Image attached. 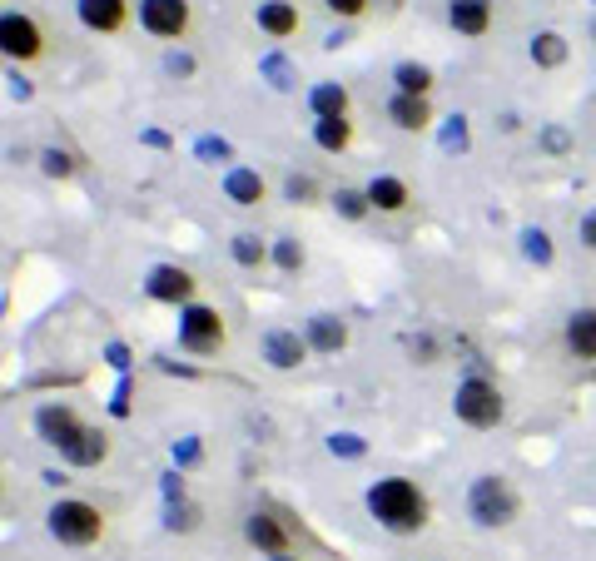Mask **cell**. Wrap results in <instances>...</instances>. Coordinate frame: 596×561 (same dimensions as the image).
Instances as JSON below:
<instances>
[{
	"instance_id": "cell-18",
	"label": "cell",
	"mask_w": 596,
	"mask_h": 561,
	"mask_svg": "<svg viewBox=\"0 0 596 561\" xmlns=\"http://www.w3.org/2000/svg\"><path fill=\"white\" fill-rule=\"evenodd\" d=\"M368 199H373V209L398 214V209L408 204V184H403V179H393V174H383V179H373V184H368Z\"/></svg>"
},
{
	"instance_id": "cell-14",
	"label": "cell",
	"mask_w": 596,
	"mask_h": 561,
	"mask_svg": "<svg viewBox=\"0 0 596 561\" xmlns=\"http://www.w3.org/2000/svg\"><path fill=\"white\" fill-rule=\"evenodd\" d=\"M452 25L462 30V35H482L487 25H492V0H452Z\"/></svg>"
},
{
	"instance_id": "cell-38",
	"label": "cell",
	"mask_w": 596,
	"mask_h": 561,
	"mask_svg": "<svg viewBox=\"0 0 596 561\" xmlns=\"http://www.w3.org/2000/svg\"><path fill=\"white\" fill-rule=\"evenodd\" d=\"M105 358H110L115 368H130V353H125V343H110V348H105Z\"/></svg>"
},
{
	"instance_id": "cell-17",
	"label": "cell",
	"mask_w": 596,
	"mask_h": 561,
	"mask_svg": "<svg viewBox=\"0 0 596 561\" xmlns=\"http://www.w3.org/2000/svg\"><path fill=\"white\" fill-rule=\"evenodd\" d=\"M259 25H264L274 40H284V35L298 30V10L289 0H269V5H259Z\"/></svg>"
},
{
	"instance_id": "cell-30",
	"label": "cell",
	"mask_w": 596,
	"mask_h": 561,
	"mask_svg": "<svg viewBox=\"0 0 596 561\" xmlns=\"http://www.w3.org/2000/svg\"><path fill=\"white\" fill-rule=\"evenodd\" d=\"M443 149H457V154L467 149V120H462V115H452L443 125Z\"/></svg>"
},
{
	"instance_id": "cell-21",
	"label": "cell",
	"mask_w": 596,
	"mask_h": 561,
	"mask_svg": "<svg viewBox=\"0 0 596 561\" xmlns=\"http://www.w3.org/2000/svg\"><path fill=\"white\" fill-rule=\"evenodd\" d=\"M532 60H537V65H547V70H552V65H562V60H567V40H562L557 30H542V35L532 40Z\"/></svg>"
},
{
	"instance_id": "cell-27",
	"label": "cell",
	"mask_w": 596,
	"mask_h": 561,
	"mask_svg": "<svg viewBox=\"0 0 596 561\" xmlns=\"http://www.w3.org/2000/svg\"><path fill=\"white\" fill-rule=\"evenodd\" d=\"M328 452H333V457H363L368 442H363L358 432H333V437H328Z\"/></svg>"
},
{
	"instance_id": "cell-29",
	"label": "cell",
	"mask_w": 596,
	"mask_h": 561,
	"mask_svg": "<svg viewBox=\"0 0 596 561\" xmlns=\"http://www.w3.org/2000/svg\"><path fill=\"white\" fill-rule=\"evenodd\" d=\"M264 75L274 80V90H289V85H294V70H289L284 55H269V60H264Z\"/></svg>"
},
{
	"instance_id": "cell-13",
	"label": "cell",
	"mask_w": 596,
	"mask_h": 561,
	"mask_svg": "<svg viewBox=\"0 0 596 561\" xmlns=\"http://www.w3.org/2000/svg\"><path fill=\"white\" fill-rule=\"evenodd\" d=\"M308 343H313L318 353H338V348L348 343V328H343V318H333V313H318V318H308Z\"/></svg>"
},
{
	"instance_id": "cell-6",
	"label": "cell",
	"mask_w": 596,
	"mask_h": 561,
	"mask_svg": "<svg viewBox=\"0 0 596 561\" xmlns=\"http://www.w3.org/2000/svg\"><path fill=\"white\" fill-rule=\"evenodd\" d=\"M179 343H184L189 353H219V343H224V318H219L214 308H204V303H189L184 318H179Z\"/></svg>"
},
{
	"instance_id": "cell-8",
	"label": "cell",
	"mask_w": 596,
	"mask_h": 561,
	"mask_svg": "<svg viewBox=\"0 0 596 561\" xmlns=\"http://www.w3.org/2000/svg\"><path fill=\"white\" fill-rule=\"evenodd\" d=\"M0 45H5L10 60L40 55V30H35V20H30V15H5V20H0Z\"/></svg>"
},
{
	"instance_id": "cell-40",
	"label": "cell",
	"mask_w": 596,
	"mask_h": 561,
	"mask_svg": "<svg viewBox=\"0 0 596 561\" xmlns=\"http://www.w3.org/2000/svg\"><path fill=\"white\" fill-rule=\"evenodd\" d=\"M582 239H587V249H596V214L582 219Z\"/></svg>"
},
{
	"instance_id": "cell-12",
	"label": "cell",
	"mask_w": 596,
	"mask_h": 561,
	"mask_svg": "<svg viewBox=\"0 0 596 561\" xmlns=\"http://www.w3.org/2000/svg\"><path fill=\"white\" fill-rule=\"evenodd\" d=\"M388 115H393V125H398V130H423V125L433 120L428 100H423V95H408V90H398V95H393Z\"/></svg>"
},
{
	"instance_id": "cell-19",
	"label": "cell",
	"mask_w": 596,
	"mask_h": 561,
	"mask_svg": "<svg viewBox=\"0 0 596 561\" xmlns=\"http://www.w3.org/2000/svg\"><path fill=\"white\" fill-rule=\"evenodd\" d=\"M308 105H313L318 120H343V115H348V90H343V85H318V90L308 95Z\"/></svg>"
},
{
	"instance_id": "cell-41",
	"label": "cell",
	"mask_w": 596,
	"mask_h": 561,
	"mask_svg": "<svg viewBox=\"0 0 596 561\" xmlns=\"http://www.w3.org/2000/svg\"><path fill=\"white\" fill-rule=\"evenodd\" d=\"M169 70H179V75H189V70H194V60H189V55H169Z\"/></svg>"
},
{
	"instance_id": "cell-25",
	"label": "cell",
	"mask_w": 596,
	"mask_h": 561,
	"mask_svg": "<svg viewBox=\"0 0 596 561\" xmlns=\"http://www.w3.org/2000/svg\"><path fill=\"white\" fill-rule=\"evenodd\" d=\"M522 254H527L532 264H552V239H547L542 229H527V234H522Z\"/></svg>"
},
{
	"instance_id": "cell-22",
	"label": "cell",
	"mask_w": 596,
	"mask_h": 561,
	"mask_svg": "<svg viewBox=\"0 0 596 561\" xmlns=\"http://www.w3.org/2000/svg\"><path fill=\"white\" fill-rule=\"evenodd\" d=\"M398 90H408V95H428V90H433V75H428L423 65H398Z\"/></svg>"
},
{
	"instance_id": "cell-31",
	"label": "cell",
	"mask_w": 596,
	"mask_h": 561,
	"mask_svg": "<svg viewBox=\"0 0 596 561\" xmlns=\"http://www.w3.org/2000/svg\"><path fill=\"white\" fill-rule=\"evenodd\" d=\"M274 264H279V269H289V274H294L298 264H303V249H298L294 239H284V244H279V249H274Z\"/></svg>"
},
{
	"instance_id": "cell-9",
	"label": "cell",
	"mask_w": 596,
	"mask_h": 561,
	"mask_svg": "<svg viewBox=\"0 0 596 561\" xmlns=\"http://www.w3.org/2000/svg\"><path fill=\"white\" fill-rule=\"evenodd\" d=\"M244 532H249V542H254L264 557H289V532H284V522H279L274 512H254Z\"/></svg>"
},
{
	"instance_id": "cell-15",
	"label": "cell",
	"mask_w": 596,
	"mask_h": 561,
	"mask_svg": "<svg viewBox=\"0 0 596 561\" xmlns=\"http://www.w3.org/2000/svg\"><path fill=\"white\" fill-rule=\"evenodd\" d=\"M80 20L90 30H120L125 25V0H80Z\"/></svg>"
},
{
	"instance_id": "cell-2",
	"label": "cell",
	"mask_w": 596,
	"mask_h": 561,
	"mask_svg": "<svg viewBox=\"0 0 596 561\" xmlns=\"http://www.w3.org/2000/svg\"><path fill=\"white\" fill-rule=\"evenodd\" d=\"M368 512L388 527V532H418L428 522V497L408 482V477H383L368 487Z\"/></svg>"
},
{
	"instance_id": "cell-28",
	"label": "cell",
	"mask_w": 596,
	"mask_h": 561,
	"mask_svg": "<svg viewBox=\"0 0 596 561\" xmlns=\"http://www.w3.org/2000/svg\"><path fill=\"white\" fill-rule=\"evenodd\" d=\"M164 527H169V532H194V527H199V507H179V502H169Z\"/></svg>"
},
{
	"instance_id": "cell-23",
	"label": "cell",
	"mask_w": 596,
	"mask_h": 561,
	"mask_svg": "<svg viewBox=\"0 0 596 561\" xmlns=\"http://www.w3.org/2000/svg\"><path fill=\"white\" fill-rule=\"evenodd\" d=\"M313 140L323 144V149H348V120H318Z\"/></svg>"
},
{
	"instance_id": "cell-5",
	"label": "cell",
	"mask_w": 596,
	"mask_h": 561,
	"mask_svg": "<svg viewBox=\"0 0 596 561\" xmlns=\"http://www.w3.org/2000/svg\"><path fill=\"white\" fill-rule=\"evenodd\" d=\"M452 408H457V418L467 427H497L502 422V393L487 378H467V383H457Z\"/></svg>"
},
{
	"instance_id": "cell-33",
	"label": "cell",
	"mask_w": 596,
	"mask_h": 561,
	"mask_svg": "<svg viewBox=\"0 0 596 561\" xmlns=\"http://www.w3.org/2000/svg\"><path fill=\"white\" fill-rule=\"evenodd\" d=\"M194 154L214 164V159H229V144H224V140H214V135H209V140H199V144H194Z\"/></svg>"
},
{
	"instance_id": "cell-10",
	"label": "cell",
	"mask_w": 596,
	"mask_h": 561,
	"mask_svg": "<svg viewBox=\"0 0 596 561\" xmlns=\"http://www.w3.org/2000/svg\"><path fill=\"white\" fill-rule=\"evenodd\" d=\"M145 288H149V298H159V303H184L194 293V279L184 269H174V264H159L145 279Z\"/></svg>"
},
{
	"instance_id": "cell-7",
	"label": "cell",
	"mask_w": 596,
	"mask_h": 561,
	"mask_svg": "<svg viewBox=\"0 0 596 561\" xmlns=\"http://www.w3.org/2000/svg\"><path fill=\"white\" fill-rule=\"evenodd\" d=\"M140 20H145L149 35H184V25H189V5L184 0H145L140 5Z\"/></svg>"
},
{
	"instance_id": "cell-32",
	"label": "cell",
	"mask_w": 596,
	"mask_h": 561,
	"mask_svg": "<svg viewBox=\"0 0 596 561\" xmlns=\"http://www.w3.org/2000/svg\"><path fill=\"white\" fill-rule=\"evenodd\" d=\"M174 462H179V467H194V462H199V437L174 442Z\"/></svg>"
},
{
	"instance_id": "cell-1",
	"label": "cell",
	"mask_w": 596,
	"mask_h": 561,
	"mask_svg": "<svg viewBox=\"0 0 596 561\" xmlns=\"http://www.w3.org/2000/svg\"><path fill=\"white\" fill-rule=\"evenodd\" d=\"M35 427H40V437H45L50 447H60L65 462H75V467H95V462H105V452H110L105 432L85 427L70 408H40Z\"/></svg>"
},
{
	"instance_id": "cell-3",
	"label": "cell",
	"mask_w": 596,
	"mask_h": 561,
	"mask_svg": "<svg viewBox=\"0 0 596 561\" xmlns=\"http://www.w3.org/2000/svg\"><path fill=\"white\" fill-rule=\"evenodd\" d=\"M467 507L482 527H507L517 517V492L507 487V477H477L467 492Z\"/></svg>"
},
{
	"instance_id": "cell-42",
	"label": "cell",
	"mask_w": 596,
	"mask_h": 561,
	"mask_svg": "<svg viewBox=\"0 0 596 561\" xmlns=\"http://www.w3.org/2000/svg\"><path fill=\"white\" fill-rule=\"evenodd\" d=\"M164 497H169V502L184 497V482H179V477H164Z\"/></svg>"
},
{
	"instance_id": "cell-39",
	"label": "cell",
	"mask_w": 596,
	"mask_h": 561,
	"mask_svg": "<svg viewBox=\"0 0 596 561\" xmlns=\"http://www.w3.org/2000/svg\"><path fill=\"white\" fill-rule=\"evenodd\" d=\"M328 5H333L338 15H358V10H363V0H328Z\"/></svg>"
},
{
	"instance_id": "cell-37",
	"label": "cell",
	"mask_w": 596,
	"mask_h": 561,
	"mask_svg": "<svg viewBox=\"0 0 596 561\" xmlns=\"http://www.w3.org/2000/svg\"><path fill=\"white\" fill-rule=\"evenodd\" d=\"M308 194H313L308 179H289V199H294V204H308Z\"/></svg>"
},
{
	"instance_id": "cell-24",
	"label": "cell",
	"mask_w": 596,
	"mask_h": 561,
	"mask_svg": "<svg viewBox=\"0 0 596 561\" xmlns=\"http://www.w3.org/2000/svg\"><path fill=\"white\" fill-rule=\"evenodd\" d=\"M333 204H338V214H343V219H363L373 199H368V194H358V189H338V194H333Z\"/></svg>"
},
{
	"instance_id": "cell-16",
	"label": "cell",
	"mask_w": 596,
	"mask_h": 561,
	"mask_svg": "<svg viewBox=\"0 0 596 561\" xmlns=\"http://www.w3.org/2000/svg\"><path fill=\"white\" fill-rule=\"evenodd\" d=\"M567 343H572L577 358H596V308L572 313V323H567Z\"/></svg>"
},
{
	"instance_id": "cell-4",
	"label": "cell",
	"mask_w": 596,
	"mask_h": 561,
	"mask_svg": "<svg viewBox=\"0 0 596 561\" xmlns=\"http://www.w3.org/2000/svg\"><path fill=\"white\" fill-rule=\"evenodd\" d=\"M50 532H55L65 547H90V542H100L105 517H100L90 502H55V507H50Z\"/></svg>"
},
{
	"instance_id": "cell-35",
	"label": "cell",
	"mask_w": 596,
	"mask_h": 561,
	"mask_svg": "<svg viewBox=\"0 0 596 561\" xmlns=\"http://www.w3.org/2000/svg\"><path fill=\"white\" fill-rule=\"evenodd\" d=\"M542 144H547L552 154H567V149H572V140H567V130H547V135H542Z\"/></svg>"
},
{
	"instance_id": "cell-43",
	"label": "cell",
	"mask_w": 596,
	"mask_h": 561,
	"mask_svg": "<svg viewBox=\"0 0 596 561\" xmlns=\"http://www.w3.org/2000/svg\"><path fill=\"white\" fill-rule=\"evenodd\" d=\"M145 144H154V149H169V135H159V130H149Z\"/></svg>"
},
{
	"instance_id": "cell-11",
	"label": "cell",
	"mask_w": 596,
	"mask_h": 561,
	"mask_svg": "<svg viewBox=\"0 0 596 561\" xmlns=\"http://www.w3.org/2000/svg\"><path fill=\"white\" fill-rule=\"evenodd\" d=\"M303 353H308V343H303L298 333H289V328H279V333L264 338V358H269L274 368H298Z\"/></svg>"
},
{
	"instance_id": "cell-26",
	"label": "cell",
	"mask_w": 596,
	"mask_h": 561,
	"mask_svg": "<svg viewBox=\"0 0 596 561\" xmlns=\"http://www.w3.org/2000/svg\"><path fill=\"white\" fill-rule=\"evenodd\" d=\"M234 259H239L244 269L264 264V244H259V234H234Z\"/></svg>"
},
{
	"instance_id": "cell-36",
	"label": "cell",
	"mask_w": 596,
	"mask_h": 561,
	"mask_svg": "<svg viewBox=\"0 0 596 561\" xmlns=\"http://www.w3.org/2000/svg\"><path fill=\"white\" fill-rule=\"evenodd\" d=\"M110 413H115V418H125V413H130V383H120V393H115Z\"/></svg>"
},
{
	"instance_id": "cell-34",
	"label": "cell",
	"mask_w": 596,
	"mask_h": 561,
	"mask_svg": "<svg viewBox=\"0 0 596 561\" xmlns=\"http://www.w3.org/2000/svg\"><path fill=\"white\" fill-rule=\"evenodd\" d=\"M70 169H75V164H70V154H60V149H50V154H45V174H55V179H65Z\"/></svg>"
},
{
	"instance_id": "cell-20",
	"label": "cell",
	"mask_w": 596,
	"mask_h": 561,
	"mask_svg": "<svg viewBox=\"0 0 596 561\" xmlns=\"http://www.w3.org/2000/svg\"><path fill=\"white\" fill-rule=\"evenodd\" d=\"M224 194H229L234 204H259V199H264V179H259L254 169H229Z\"/></svg>"
}]
</instances>
